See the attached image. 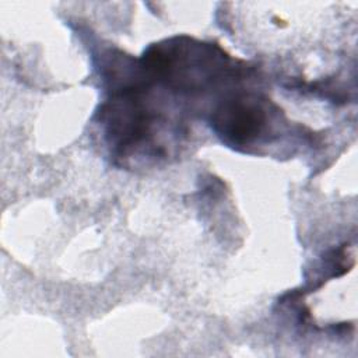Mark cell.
I'll use <instances>...</instances> for the list:
<instances>
[{
    "label": "cell",
    "instance_id": "cell-1",
    "mask_svg": "<svg viewBox=\"0 0 358 358\" xmlns=\"http://www.w3.org/2000/svg\"><path fill=\"white\" fill-rule=\"evenodd\" d=\"M270 103L253 94H239L224 101L213 115V127L232 145H253L271 129Z\"/></svg>",
    "mask_w": 358,
    "mask_h": 358
}]
</instances>
